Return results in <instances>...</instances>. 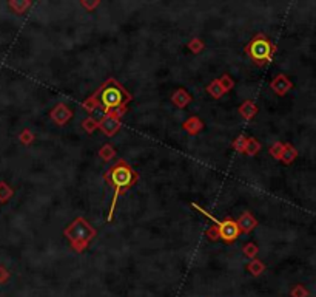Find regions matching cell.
<instances>
[{"label":"cell","instance_id":"6da1fadb","mask_svg":"<svg viewBox=\"0 0 316 297\" xmlns=\"http://www.w3.org/2000/svg\"><path fill=\"white\" fill-rule=\"evenodd\" d=\"M105 180L108 181V185H111L114 194H113V201L110 206V212H108V221L113 220V214L114 209H116V203L119 200V197L122 194H125L128 189H130L134 183L137 181V174L133 171V169L126 164V161L119 160L116 164H114L110 171L105 172Z\"/></svg>","mask_w":316,"mask_h":297},{"label":"cell","instance_id":"7a4b0ae2","mask_svg":"<svg viewBox=\"0 0 316 297\" xmlns=\"http://www.w3.org/2000/svg\"><path fill=\"white\" fill-rule=\"evenodd\" d=\"M97 98L107 113H111L113 110H118L121 107H126V104L131 101L130 93L114 79H108L100 87V90L97 92Z\"/></svg>","mask_w":316,"mask_h":297},{"label":"cell","instance_id":"3957f363","mask_svg":"<svg viewBox=\"0 0 316 297\" xmlns=\"http://www.w3.org/2000/svg\"><path fill=\"white\" fill-rule=\"evenodd\" d=\"M65 235L71 242V246L74 248V251L80 252L87 248L88 242L96 235V231L88 224L87 220L77 218L65 229Z\"/></svg>","mask_w":316,"mask_h":297},{"label":"cell","instance_id":"277c9868","mask_svg":"<svg viewBox=\"0 0 316 297\" xmlns=\"http://www.w3.org/2000/svg\"><path fill=\"white\" fill-rule=\"evenodd\" d=\"M275 51H276L275 45L271 44L270 39L265 34H261V33L256 34L250 40V44L246 47V53L250 56V59L254 61V64H257V65H264V64L270 62Z\"/></svg>","mask_w":316,"mask_h":297},{"label":"cell","instance_id":"5b68a950","mask_svg":"<svg viewBox=\"0 0 316 297\" xmlns=\"http://www.w3.org/2000/svg\"><path fill=\"white\" fill-rule=\"evenodd\" d=\"M196 210H199L200 214H204L207 218H210L213 223H214V226H216L218 228V231H219V238L221 240H224L225 243H233L235 240L239 237V228H238V224H236V221L235 220H230V218H225V220H218V218H214L211 214H208V212L205 210V209H202L200 206H197L196 203H193L191 204Z\"/></svg>","mask_w":316,"mask_h":297},{"label":"cell","instance_id":"8992f818","mask_svg":"<svg viewBox=\"0 0 316 297\" xmlns=\"http://www.w3.org/2000/svg\"><path fill=\"white\" fill-rule=\"evenodd\" d=\"M50 116H51V119H53L56 124L65 125V124L71 119V116H73V111H71L65 104H57V105L51 110Z\"/></svg>","mask_w":316,"mask_h":297},{"label":"cell","instance_id":"52a82bcc","mask_svg":"<svg viewBox=\"0 0 316 297\" xmlns=\"http://www.w3.org/2000/svg\"><path fill=\"white\" fill-rule=\"evenodd\" d=\"M270 87H271V90L275 92L276 95L284 96V95H287V93H289V92L292 90L293 84H292V81H290L289 78H287L285 75H278L275 79L271 81Z\"/></svg>","mask_w":316,"mask_h":297},{"label":"cell","instance_id":"ba28073f","mask_svg":"<svg viewBox=\"0 0 316 297\" xmlns=\"http://www.w3.org/2000/svg\"><path fill=\"white\" fill-rule=\"evenodd\" d=\"M99 129L102 130L105 135L113 136L114 133H116L121 129V118H116V116H113V115H107L104 118V121L99 122Z\"/></svg>","mask_w":316,"mask_h":297},{"label":"cell","instance_id":"9c48e42d","mask_svg":"<svg viewBox=\"0 0 316 297\" xmlns=\"http://www.w3.org/2000/svg\"><path fill=\"white\" fill-rule=\"evenodd\" d=\"M239 231L242 232H250L252 229H254L257 226V220L250 214V212H244V214L239 217V220L236 221Z\"/></svg>","mask_w":316,"mask_h":297},{"label":"cell","instance_id":"30bf717a","mask_svg":"<svg viewBox=\"0 0 316 297\" xmlns=\"http://www.w3.org/2000/svg\"><path fill=\"white\" fill-rule=\"evenodd\" d=\"M171 101H173L175 105H178L179 108H184L187 107L190 102H191V96L189 95V92L184 90V89H179L173 93V96H171Z\"/></svg>","mask_w":316,"mask_h":297},{"label":"cell","instance_id":"8fae6325","mask_svg":"<svg viewBox=\"0 0 316 297\" xmlns=\"http://www.w3.org/2000/svg\"><path fill=\"white\" fill-rule=\"evenodd\" d=\"M202 127H204V124H202V121H200L197 116H191V118H189V119L184 122V129L189 132L190 135L199 133L200 130H202Z\"/></svg>","mask_w":316,"mask_h":297},{"label":"cell","instance_id":"7c38bea8","mask_svg":"<svg viewBox=\"0 0 316 297\" xmlns=\"http://www.w3.org/2000/svg\"><path fill=\"white\" fill-rule=\"evenodd\" d=\"M298 157V150L292 146V144H284V150L281 153L279 161H282L284 164H292Z\"/></svg>","mask_w":316,"mask_h":297},{"label":"cell","instance_id":"4fadbf2b","mask_svg":"<svg viewBox=\"0 0 316 297\" xmlns=\"http://www.w3.org/2000/svg\"><path fill=\"white\" fill-rule=\"evenodd\" d=\"M239 113L244 119H252L256 113H257V107L252 102V101H246L244 104H241L239 107Z\"/></svg>","mask_w":316,"mask_h":297},{"label":"cell","instance_id":"5bb4252c","mask_svg":"<svg viewBox=\"0 0 316 297\" xmlns=\"http://www.w3.org/2000/svg\"><path fill=\"white\" fill-rule=\"evenodd\" d=\"M247 270L252 276L257 277V276H261L264 271H265V265L261 262V260H257V259H253L250 260V263L247 265Z\"/></svg>","mask_w":316,"mask_h":297},{"label":"cell","instance_id":"9a60e30c","mask_svg":"<svg viewBox=\"0 0 316 297\" xmlns=\"http://www.w3.org/2000/svg\"><path fill=\"white\" fill-rule=\"evenodd\" d=\"M14 195V191H12V188L8 185V183H5V181H0V203H6V201H9V198Z\"/></svg>","mask_w":316,"mask_h":297},{"label":"cell","instance_id":"2e32d148","mask_svg":"<svg viewBox=\"0 0 316 297\" xmlns=\"http://www.w3.org/2000/svg\"><path fill=\"white\" fill-rule=\"evenodd\" d=\"M261 150V143L257 141L256 138H247V144H246V152L247 155H250V157H253V155H256L257 152Z\"/></svg>","mask_w":316,"mask_h":297},{"label":"cell","instance_id":"e0dca14e","mask_svg":"<svg viewBox=\"0 0 316 297\" xmlns=\"http://www.w3.org/2000/svg\"><path fill=\"white\" fill-rule=\"evenodd\" d=\"M99 157L104 161H111L114 157H116V150H114V147L111 144H105L99 150Z\"/></svg>","mask_w":316,"mask_h":297},{"label":"cell","instance_id":"ac0fdd59","mask_svg":"<svg viewBox=\"0 0 316 297\" xmlns=\"http://www.w3.org/2000/svg\"><path fill=\"white\" fill-rule=\"evenodd\" d=\"M30 5L31 3L30 2H25V0H23V2H22V0H11V2L8 3V6L14 12H16V14H23L26 8H30Z\"/></svg>","mask_w":316,"mask_h":297},{"label":"cell","instance_id":"d6986e66","mask_svg":"<svg viewBox=\"0 0 316 297\" xmlns=\"http://www.w3.org/2000/svg\"><path fill=\"white\" fill-rule=\"evenodd\" d=\"M82 107L87 110L88 113H94L96 110H97V107H99V101H97V92L94 93V95H91L87 101H83L82 102Z\"/></svg>","mask_w":316,"mask_h":297},{"label":"cell","instance_id":"ffe728a7","mask_svg":"<svg viewBox=\"0 0 316 297\" xmlns=\"http://www.w3.org/2000/svg\"><path fill=\"white\" fill-rule=\"evenodd\" d=\"M207 92L214 98V99H219L222 95H224V90L221 89V86H219V82H218V79H214L213 82H210L208 84V87H207Z\"/></svg>","mask_w":316,"mask_h":297},{"label":"cell","instance_id":"44dd1931","mask_svg":"<svg viewBox=\"0 0 316 297\" xmlns=\"http://www.w3.org/2000/svg\"><path fill=\"white\" fill-rule=\"evenodd\" d=\"M242 252H244V256H246V257H249L250 260H253V259H256L259 249H257V246L254 243H247L246 246L242 248Z\"/></svg>","mask_w":316,"mask_h":297},{"label":"cell","instance_id":"7402d4cb","mask_svg":"<svg viewBox=\"0 0 316 297\" xmlns=\"http://www.w3.org/2000/svg\"><path fill=\"white\" fill-rule=\"evenodd\" d=\"M99 127V124L94 121V118L93 116H88V118H85L83 121H82V129L85 130V132H88V133H93L96 129Z\"/></svg>","mask_w":316,"mask_h":297},{"label":"cell","instance_id":"603a6c76","mask_svg":"<svg viewBox=\"0 0 316 297\" xmlns=\"http://www.w3.org/2000/svg\"><path fill=\"white\" fill-rule=\"evenodd\" d=\"M218 82H219L221 89L224 90V93H225V92H228V90H232V89H233V86H235L233 79L230 78L228 75H222V76L218 79Z\"/></svg>","mask_w":316,"mask_h":297},{"label":"cell","instance_id":"cb8c5ba5","mask_svg":"<svg viewBox=\"0 0 316 297\" xmlns=\"http://www.w3.org/2000/svg\"><path fill=\"white\" fill-rule=\"evenodd\" d=\"M19 139H20V143H22V144L30 146V144L33 143V141H34V135H33V132H31V130L25 129V130H22V132H20Z\"/></svg>","mask_w":316,"mask_h":297},{"label":"cell","instance_id":"d4e9b609","mask_svg":"<svg viewBox=\"0 0 316 297\" xmlns=\"http://www.w3.org/2000/svg\"><path fill=\"white\" fill-rule=\"evenodd\" d=\"M290 296L292 297H309V291L304 285H295L290 291Z\"/></svg>","mask_w":316,"mask_h":297},{"label":"cell","instance_id":"484cf974","mask_svg":"<svg viewBox=\"0 0 316 297\" xmlns=\"http://www.w3.org/2000/svg\"><path fill=\"white\" fill-rule=\"evenodd\" d=\"M189 48L193 51V53H200L204 50V42L200 40L199 37H194L189 42Z\"/></svg>","mask_w":316,"mask_h":297},{"label":"cell","instance_id":"4316f807","mask_svg":"<svg viewBox=\"0 0 316 297\" xmlns=\"http://www.w3.org/2000/svg\"><path fill=\"white\" fill-rule=\"evenodd\" d=\"M282 150H284V143H275L271 147H270V155L273 158H276V160H279L281 158V153H282Z\"/></svg>","mask_w":316,"mask_h":297},{"label":"cell","instance_id":"83f0119b","mask_svg":"<svg viewBox=\"0 0 316 297\" xmlns=\"http://www.w3.org/2000/svg\"><path fill=\"white\" fill-rule=\"evenodd\" d=\"M246 144H247V136H244V135L238 136V138L233 141V147H235L238 152H244V150H246Z\"/></svg>","mask_w":316,"mask_h":297},{"label":"cell","instance_id":"f1b7e54d","mask_svg":"<svg viewBox=\"0 0 316 297\" xmlns=\"http://www.w3.org/2000/svg\"><path fill=\"white\" fill-rule=\"evenodd\" d=\"M205 235L210 238V240H218L219 238V231H218V228H216V226H210V228L205 231Z\"/></svg>","mask_w":316,"mask_h":297},{"label":"cell","instance_id":"f546056e","mask_svg":"<svg viewBox=\"0 0 316 297\" xmlns=\"http://www.w3.org/2000/svg\"><path fill=\"white\" fill-rule=\"evenodd\" d=\"M9 277H11V274H9V271L6 270V268L0 266V285H5L6 282L9 280Z\"/></svg>","mask_w":316,"mask_h":297},{"label":"cell","instance_id":"4dcf8cb0","mask_svg":"<svg viewBox=\"0 0 316 297\" xmlns=\"http://www.w3.org/2000/svg\"><path fill=\"white\" fill-rule=\"evenodd\" d=\"M80 5H82L83 8H88V9H91V8H96V6L99 5V2H93V3H88V2H85V0H83V2H80Z\"/></svg>","mask_w":316,"mask_h":297}]
</instances>
